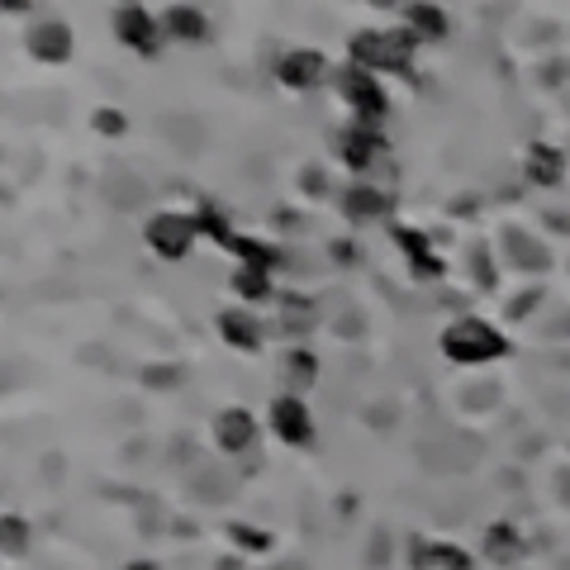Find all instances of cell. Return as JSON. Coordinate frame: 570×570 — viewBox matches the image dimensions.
Here are the masks:
<instances>
[{
	"label": "cell",
	"mask_w": 570,
	"mask_h": 570,
	"mask_svg": "<svg viewBox=\"0 0 570 570\" xmlns=\"http://www.w3.org/2000/svg\"><path fill=\"white\" fill-rule=\"evenodd\" d=\"M414 48H419V39L409 29H362V33H352V43H347V52H352V62L356 67H366V71H409L414 67Z\"/></svg>",
	"instance_id": "obj_1"
},
{
	"label": "cell",
	"mask_w": 570,
	"mask_h": 570,
	"mask_svg": "<svg viewBox=\"0 0 570 570\" xmlns=\"http://www.w3.org/2000/svg\"><path fill=\"white\" fill-rule=\"evenodd\" d=\"M509 352V337L499 333L490 318H456V324L442 333V356L456 366H485L499 362Z\"/></svg>",
	"instance_id": "obj_2"
},
{
	"label": "cell",
	"mask_w": 570,
	"mask_h": 570,
	"mask_svg": "<svg viewBox=\"0 0 570 570\" xmlns=\"http://www.w3.org/2000/svg\"><path fill=\"white\" fill-rule=\"evenodd\" d=\"M333 86H337V96L347 100V110L356 115L352 124H366V129H381V119L390 115V96H385V86H381L376 71H366V67L347 62V67L333 77Z\"/></svg>",
	"instance_id": "obj_3"
},
{
	"label": "cell",
	"mask_w": 570,
	"mask_h": 570,
	"mask_svg": "<svg viewBox=\"0 0 570 570\" xmlns=\"http://www.w3.org/2000/svg\"><path fill=\"white\" fill-rule=\"evenodd\" d=\"M195 238H200V228H195V214H176V209H163V214H153L148 228H142V243L153 247L163 262H181Z\"/></svg>",
	"instance_id": "obj_4"
},
{
	"label": "cell",
	"mask_w": 570,
	"mask_h": 570,
	"mask_svg": "<svg viewBox=\"0 0 570 570\" xmlns=\"http://www.w3.org/2000/svg\"><path fill=\"white\" fill-rule=\"evenodd\" d=\"M110 29H115V39L138 52V58H157V48H163V14H153V10H142V6H119L110 14Z\"/></svg>",
	"instance_id": "obj_5"
},
{
	"label": "cell",
	"mask_w": 570,
	"mask_h": 570,
	"mask_svg": "<svg viewBox=\"0 0 570 570\" xmlns=\"http://www.w3.org/2000/svg\"><path fill=\"white\" fill-rule=\"evenodd\" d=\"M266 423H272V433L285 442V448H309V442H314L309 404L299 400V395H281V400H272V409H266Z\"/></svg>",
	"instance_id": "obj_6"
},
{
	"label": "cell",
	"mask_w": 570,
	"mask_h": 570,
	"mask_svg": "<svg viewBox=\"0 0 570 570\" xmlns=\"http://www.w3.org/2000/svg\"><path fill=\"white\" fill-rule=\"evenodd\" d=\"M337 157H343V167L352 171H371L385 157V138L381 129H366V124H347L343 134H337Z\"/></svg>",
	"instance_id": "obj_7"
},
{
	"label": "cell",
	"mask_w": 570,
	"mask_h": 570,
	"mask_svg": "<svg viewBox=\"0 0 570 570\" xmlns=\"http://www.w3.org/2000/svg\"><path fill=\"white\" fill-rule=\"evenodd\" d=\"M276 77H281V86H291V91H314V86L328 77V58L318 48H291L281 58Z\"/></svg>",
	"instance_id": "obj_8"
},
{
	"label": "cell",
	"mask_w": 570,
	"mask_h": 570,
	"mask_svg": "<svg viewBox=\"0 0 570 570\" xmlns=\"http://www.w3.org/2000/svg\"><path fill=\"white\" fill-rule=\"evenodd\" d=\"M214 442H219V452H228V456L247 452L257 442V419L247 414L243 404L219 409V414H214Z\"/></svg>",
	"instance_id": "obj_9"
},
{
	"label": "cell",
	"mask_w": 570,
	"mask_h": 570,
	"mask_svg": "<svg viewBox=\"0 0 570 570\" xmlns=\"http://www.w3.org/2000/svg\"><path fill=\"white\" fill-rule=\"evenodd\" d=\"M71 48H77V43H71V29H67L62 20H39V24L29 29V52H33L39 62L58 67V62L71 58Z\"/></svg>",
	"instance_id": "obj_10"
},
{
	"label": "cell",
	"mask_w": 570,
	"mask_h": 570,
	"mask_svg": "<svg viewBox=\"0 0 570 570\" xmlns=\"http://www.w3.org/2000/svg\"><path fill=\"white\" fill-rule=\"evenodd\" d=\"M523 171H528L532 186H561V176H566V153L551 148V142H532L528 157H523Z\"/></svg>",
	"instance_id": "obj_11"
},
{
	"label": "cell",
	"mask_w": 570,
	"mask_h": 570,
	"mask_svg": "<svg viewBox=\"0 0 570 570\" xmlns=\"http://www.w3.org/2000/svg\"><path fill=\"white\" fill-rule=\"evenodd\" d=\"M163 33L176 43H205L209 20H205V10H195V6H171V10H163Z\"/></svg>",
	"instance_id": "obj_12"
},
{
	"label": "cell",
	"mask_w": 570,
	"mask_h": 570,
	"mask_svg": "<svg viewBox=\"0 0 570 570\" xmlns=\"http://www.w3.org/2000/svg\"><path fill=\"white\" fill-rule=\"evenodd\" d=\"M219 337L234 352H257L262 347V324L247 309H219Z\"/></svg>",
	"instance_id": "obj_13"
},
{
	"label": "cell",
	"mask_w": 570,
	"mask_h": 570,
	"mask_svg": "<svg viewBox=\"0 0 570 570\" xmlns=\"http://www.w3.org/2000/svg\"><path fill=\"white\" fill-rule=\"evenodd\" d=\"M343 209H347V219H385V214H390V195L381 186L356 181V186L343 190Z\"/></svg>",
	"instance_id": "obj_14"
},
{
	"label": "cell",
	"mask_w": 570,
	"mask_h": 570,
	"mask_svg": "<svg viewBox=\"0 0 570 570\" xmlns=\"http://www.w3.org/2000/svg\"><path fill=\"white\" fill-rule=\"evenodd\" d=\"M395 243L409 253V266H414V276H423V281H438V276H442V257L428 253V238H423V234H409L404 224H395Z\"/></svg>",
	"instance_id": "obj_15"
},
{
	"label": "cell",
	"mask_w": 570,
	"mask_h": 570,
	"mask_svg": "<svg viewBox=\"0 0 570 570\" xmlns=\"http://www.w3.org/2000/svg\"><path fill=\"white\" fill-rule=\"evenodd\" d=\"M404 29L414 33L419 43H438V39H448V14H442L438 6H409L404 10Z\"/></svg>",
	"instance_id": "obj_16"
},
{
	"label": "cell",
	"mask_w": 570,
	"mask_h": 570,
	"mask_svg": "<svg viewBox=\"0 0 570 570\" xmlns=\"http://www.w3.org/2000/svg\"><path fill=\"white\" fill-rule=\"evenodd\" d=\"M414 566L419 570H475L471 561V551H461V547H448V542H433V547H414Z\"/></svg>",
	"instance_id": "obj_17"
},
{
	"label": "cell",
	"mask_w": 570,
	"mask_h": 570,
	"mask_svg": "<svg viewBox=\"0 0 570 570\" xmlns=\"http://www.w3.org/2000/svg\"><path fill=\"white\" fill-rule=\"evenodd\" d=\"M281 376L291 390H309L318 381V356L309 347H291L285 352V362H281Z\"/></svg>",
	"instance_id": "obj_18"
},
{
	"label": "cell",
	"mask_w": 570,
	"mask_h": 570,
	"mask_svg": "<svg viewBox=\"0 0 570 570\" xmlns=\"http://www.w3.org/2000/svg\"><path fill=\"white\" fill-rule=\"evenodd\" d=\"M234 295L247 299V305H262V299H272V272L238 266V272H234Z\"/></svg>",
	"instance_id": "obj_19"
},
{
	"label": "cell",
	"mask_w": 570,
	"mask_h": 570,
	"mask_svg": "<svg viewBox=\"0 0 570 570\" xmlns=\"http://www.w3.org/2000/svg\"><path fill=\"white\" fill-rule=\"evenodd\" d=\"M485 557L490 561H519L523 557V538L509 523H494V528H485Z\"/></svg>",
	"instance_id": "obj_20"
},
{
	"label": "cell",
	"mask_w": 570,
	"mask_h": 570,
	"mask_svg": "<svg viewBox=\"0 0 570 570\" xmlns=\"http://www.w3.org/2000/svg\"><path fill=\"white\" fill-rule=\"evenodd\" d=\"M281 318H285V328H291V333L299 337V333H309V328H314V318H318V309H314V299L285 295V305H281Z\"/></svg>",
	"instance_id": "obj_21"
},
{
	"label": "cell",
	"mask_w": 570,
	"mask_h": 570,
	"mask_svg": "<svg viewBox=\"0 0 570 570\" xmlns=\"http://www.w3.org/2000/svg\"><path fill=\"white\" fill-rule=\"evenodd\" d=\"M0 551H6V557H24L29 551V523L20 513H6V519H0Z\"/></svg>",
	"instance_id": "obj_22"
},
{
	"label": "cell",
	"mask_w": 570,
	"mask_h": 570,
	"mask_svg": "<svg viewBox=\"0 0 570 570\" xmlns=\"http://www.w3.org/2000/svg\"><path fill=\"white\" fill-rule=\"evenodd\" d=\"M504 247L513 253V262H519L523 272H542V266H547V253H542L538 243H528L523 234H504Z\"/></svg>",
	"instance_id": "obj_23"
},
{
	"label": "cell",
	"mask_w": 570,
	"mask_h": 570,
	"mask_svg": "<svg viewBox=\"0 0 570 570\" xmlns=\"http://www.w3.org/2000/svg\"><path fill=\"white\" fill-rule=\"evenodd\" d=\"M228 542H238L243 551H272V538L253 523H228Z\"/></svg>",
	"instance_id": "obj_24"
},
{
	"label": "cell",
	"mask_w": 570,
	"mask_h": 570,
	"mask_svg": "<svg viewBox=\"0 0 570 570\" xmlns=\"http://www.w3.org/2000/svg\"><path fill=\"white\" fill-rule=\"evenodd\" d=\"M91 124H96V134H105V138H119L124 129H129V119H124L119 110H96Z\"/></svg>",
	"instance_id": "obj_25"
},
{
	"label": "cell",
	"mask_w": 570,
	"mask_h": 570,
	"mask_svg": "<svg viewBox=\"0 0 570 570\" xmlns=\"http://www.w3.org/2000/svg\"><path fill=\"white\" fill-rule=\"evenodd\" d=\"M171 376H176V371H171V366H157V371L148 366V371H142V381H148V385H157V390H167V385H176Z\"/></svg>",
	"instance_id": "obj_26"
},
{
	"label": "cell",
	"mask_w": 570,
	"mask_h": 570,
	"mask_svg": "<svg viewBox=\"0 0 570 570\" xmlns=\"http://www.w3.org/2000/svg\"><path fill=\"white\" fill-rule=\"evenodd\" d=\"M333 257H337V262H352V257H356L352 243H333Z\"/></svg>",
	"instance_id": "obj_27"
},
{
	"label": "cell",
	"mask_w": 570,
	"mask_h": 570,
	"mask_svg": "<svg viewBox=\"0 0 570 570\" xmlns=\"http://www.w3.org/2000/svg\"><path fill=\"white\" fill-rule=\"evenodd\" d=\"M124 570H157V566H153V561H129Z\"/></svg>",
	"instance_id": "obj_28"
}]
</instances>
